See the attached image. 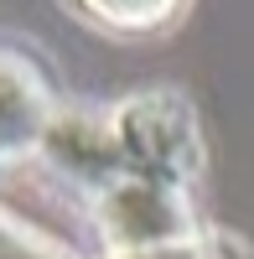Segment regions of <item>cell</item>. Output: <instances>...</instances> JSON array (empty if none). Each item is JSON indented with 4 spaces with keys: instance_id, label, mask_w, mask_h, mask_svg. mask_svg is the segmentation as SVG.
<instances>
[{
    "instance_id": "obj_4",
    "label": "cell",
    "mask_w": 254,
    "mask_h": 259,
    "mask_svg": "<svg viewBox=\"0 0 254 259\" xmlns=\"http://www.w3.org/2000/svg\"><path fill=\"white\" fill-rule=\"evenodd\" d=\"M0 259H73L62 244H52L47 233H36L31 223L11 218L6 207H0Z\"/></svg>"
},
{
    "instance_id": "obj_3",
    "label": "cell",
    "mask_w": 254,
    "mask_h": 259,
    "mask_svg": "<svg viewBox=\"0 0 254 259\" xmlns=\"http://www.w3.org/2000/svg\"><path fill=\"white\" fill-rule=\"evenodd\" d=\"M104 259H254L234 233L223 228H207L187 244H166V249H140V254H104Z\"/></svg>"
},
{
    "instance_id": "obj_1",
    "label": "cell",
    "mask_w": 254,
    "mask_h": 259,
    "mask_svg": "<svg viewBox=\"0 0 254 259\" xmlns=\"http://www.w3.org/2000/svg\"><path fill=\"white\" fill-rule=\"evenodd\" d=\"M57 109L62 104L52 99L41 68H31L16 52H0V177L16 171L21 161L41 156Z\"/></svg>"
},
{
    "instance_id": "obj_2",
    "label": "cell",
    "mask_w": 254,
    "mask_h": 259,
    "mask_svg": "<svg viewBox=\"0 0 254 259\" xmlns=\"http://www.w3.org/2000/svg\"><path fill=\"white\" fill-rule=\"evenodd\" d=\"M62 6L109 36H161L182 21L187 0H62Z\"/></svg>"
}]
</instances>
